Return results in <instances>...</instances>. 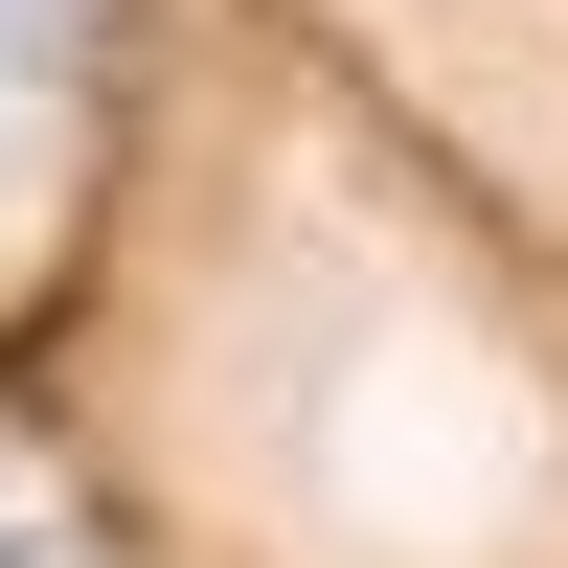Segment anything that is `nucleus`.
<instances>
[{"label": "nucleus", "instance_id": "f257e3e1", "mask_svg": "<svg viewBox=\"0 0 568 568\" xmlns=\"http://www.w3.org/2000/svg\"><path fill=\"white\" fill-rule=\"evenodd\" d=\"M45 69H69V0H0V114H23Z\"/></svg>", "mask_w": 568, "mask_h": 568}, {"label": "nucleus", "instance_id": "f03ea898", "mask_svg": "<svg viewBox=\"0 0 568 568\" xmlns=\"http://www.w3.org/2000/svg\"><path fill=\"white\" fill-rule=\"evenodd\" d=\"M0 568H69V524H45V500H23V478H0Z\"/></svg>", "mask_w": 568, "mask_h": 568}]
</instances>
